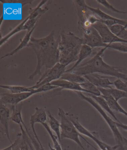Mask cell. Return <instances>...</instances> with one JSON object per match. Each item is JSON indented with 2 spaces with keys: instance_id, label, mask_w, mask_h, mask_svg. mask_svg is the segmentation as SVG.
Segmentation results:
<instances>
[{
  "instance_id": "cell-1",
  "label": "cell",
  "mask_w": 127,
  "mask_h": 150,
  "mask_svg": "<svg viewBox=\"0 0 127 150\" xmlns=\"http://www.w3.org/2000/svg\"><path fill=\"white\" fill-rule=\"evenodd\" d=\"M28 47L31 48L36 54L37 64L33 73L28 79L33 80L37 76H42V70L52 68L59 63L58 41L55 38V32L52 31L47 36L42 38L31 37Z\"/></svg>"
},
{
  "instance_id": "cell-2",
  "label": "cell",
  "mask_w": 127,
  "mask_h": 150,
  "mask_svg": "<svg viewBox=\"0 0 127 150\" xmlns=\"http://www.w3.org/2000/svg\"><path fill=\"white\" fill-rule=\"evenodd\" d=\"M107 47L102 48L89 60L81 64L72 72L82 76L99 74L127 81V71L121 67L110 65L103 60V54Z\"/></svg>"
},
{
  "instance_id": "cell-3",
  "label": "cell",
  "mask_w": 127,
  "mask_h": 150,
  "mask_svg": "<svg viewBox=\"0 0 127 150\" xmlns=\"http://www.w3.org/2000/svg\"><path fill=\"white\" fill-rule=\"evenodd\" d=\"M83 44V38L71 32L63 31L58 41L59 63L66 67L77 61Z\"/></svg>"
},
{
  "instance_id": "cell-4",
  "label": "cell",
  "mask_w": 127,
  "mask_h": 150,
  "mask_svg": "<svg viewBox=\"0 0 127 150\" xmlns=\"http://www.w3.org/2000/svg\"><path fill=\"white\" fill-rule=\"evenodd\" d=\"M58 116L60 118L61 137L62 140L64 139H70L71 140L73 141L81 148L85 150V147L80 140V137L89 145L95 149L96 148L84 138L82 134H80V133L78 131L73 123L67 116V112L64 111L63 109L61 108H59L58 109Z\"/></svg>"
},
{
  "instance_id": "cell-5",
  "label": "cell",
  "mask_w": 127,
  "mask_h": 150,
  "mask_svg": "<svg viewBox=\"0 0 127 150\" xmlns=\"http://www.w3.org/2000/svg\"><path fill=\"white\" fill-rule=\"evenodd\" d=\"M73 2L78 16V30L81 32L83 33L95 23L100 21L97 15L88 9L85 1H73Z\"/></svg>"
},
{
  "instance_id": "cell-6",
  "label": "cell",
  "mask_w": 127,
  "mask_h": 150,
  "mask_svg": "<svg viewBox=\"0 0 127 150\" xmlns=\"http://www.w3.org/2000/svg\"><path fill=\"white\" fill-rule=\"evenodd\" d=\"M78 94L79 97L81 98L82 100L87 101L90 105H91L96 109V110L99 113L103 118L106 121L108 125L111 129L114 138L115 140L117 145H123V141H124V137L122 135L120 132L119 131L118 127L116 124V121H114L112 118L110 117L107 114H106L104 110L101 108V106L98 104L95 100H93L92 98L90 96H87L84 95L83 92L80 91H75Z\"/></svg>"
},
{
  "instance_id": "cell-7",
  "label": "cell",
  "mask_w": 127,
  "mask_h": 150,
  "mask_svg": "<svg viewBox=\"0 0 127 150\" xmlns=\"http://www.w3.org/2000/svg\"><path fill=\"white\" fill-rule=\"evenodd\" d=\"M65 66L58 63L52 68L45 71L35 85L31 86L33 89L39 88L43 85L59 80L66 72Z\"/></svg>"
},
{
  "instance_id": "cell-8",
  "label": "cell",
  "mask_w": 127,
  "mask_h": 150,
  "mask_svg": "<svg viewBox=\"0 0 127 150\" xmlns=\"http://www.w3.org/2000/svg\"><path fill=\"white\" fill-rule=\"evenodd\" d=\"M96 29L101 36L103 42L106 44H112L114 43H122L127 44V40L121 39L113 34L110 28L106 25L101 22H97L92 25Z\"/></svg>"
},
{
  "instance_id": "cell-9",
  "label": "cell",
  "mask_w": 127,
  "mask_h": 150,
  "mask_svg": "<svg viewBox=\"0 0 127 150\" xmlns=\"http://www.w3.org/2000/svg\"><path fill=\"white\" fill-rule=\"evenodd\" d=\"M83 44L89 46L92 48L106 47L107 45L103 42L99 33L93 26L83 31Z\"/></svg>"
},
{
  "instance_id": "cell-10",
  "label": "cell",
  "mask_w": 127,
  "mask_h": 150,
  "mask_svg": "<svg viewBox=\"0 0 127 150\" xmlns=\"http://www.w3.org/2000/svg\"><path fill=\"white\" fill-rule=\"evenodd\" d=\"M39 93L37 88L34 91L20 93H3L1 95V103L4 105L10 104L16 105L22 101L28 99L34 94Z\"/></svg>"
},
{
  "instance_id": "cell-11",
  "label": "cell",
  "mask_w": 127,
  "mask_h": 150,
  "mask_svg": "<svg viewBox=\"0 0 127 150\" xmlns=\"http://www.w3.org/2000/svg\"><path fill=\"white\" fill-rule=\"evenodd\" d=\"M67 115L68 117L70 119L72 122L73 123L75 127H76L78 132H80V134L86 136V137L90 138L92 139L94 142L96 143V144L98 146L100 149L103 150H107L106 149V143L104 142H102L97 138L90 131L87 130L82 125L80 121L78 120V118L75 116L74 115L72 114H70L68 113H67Z\"/></svg>"
},
{
  "instance_id": "cell-12",
  "label": "cell",
  "mask_w": 127,
  "mask_h": 150,
  "mask_svg": "<svg viewBox=\"0 0 127 150\" xmlns=\"http://www.w3.org/2000/svg\"><path fill=\"white\" fill-rule=\"evenodd\" d=\"M47 113L45 109L36 107L35 112L34 114L31 115L30 118V124L33 134L42 148H44V147L43 146L42 144L40 142L39 137L36 133L35 129V125L36 123L42 124L43 123H45L46 121L47 120Z\"/></svg>"
},
{
  "instance_id": "cell-13",
  "label": "cell",
  "mask_w": 127,
  "mask_h": 150,
  "mask_svg": "<svg viewBox=\"0 0 127 150\" xmlns=\"http://www.w3.org/2000/svg\"><path fill=\"white\" fill-rule=\"evenodd\" d=\"M84 77L86 80L88 81L97 88H110L112 87V85H114V82L110 81L109 79L112 77L102 76L99 74H92L85 75Z\"/></svg>"
},
{
  "instance_id": "cell-14",
  "label": "cell",
  "mask_w": 127,
  "mask_h": 150,
  "mask_svg": "<svg viewBox=\"0 0 127 150\" xmlns=\"http://www.w3.org/2000/svg\"><path fill=\"white\" fill-rule=\"evenodd\" d=\"M10 110L7 105H4L2 103H1L0 105V122L1 124L3 127L4 131L5 132L6 135L7 136L8 140L11 144V140L10 138V133H9V129H8V121L9 119L11 118L10 116Z\"/></svg>"
},
{
  "instance_id": "cell-15",
  "label": "cell",
  "mask_w": 127,
  "mask_h": 150,
  "mask_svg": "<svg viewBox=\"0 0 127 150\" xmlns=\"http://www.w3.org/2000/svg\"><path fill=\"white\" fill-rule=\"evenodd\" d=\"M51 84L58 88H60L61 89L71 90L73 91H80V92H85L87 91L82 88L79 83H75L73 82H69L66 80L59 79L56 80L51 83Z\"/></svg>"
},
{
  "instance_id": "cell-16",
  "label": "cell",
  "mask_w": 127,
  "mask_h": 150,
  "mask_svg": "<svg viewBox=\"0 0 127 150\" xmlns=\"http://www.w3.org/2000/svg\"><path fill=\"white\" fill-rule=\"evenodd\" d=\"M92 53V48L90 47L89 46L85 45V44H83L82 46L80 51V53L78 55V60L75 63L74 65L69 69L67 71H66V72H71L76 68L77 67H78V66L81 64L83 61L85 59H86L87 58H88L89 56L91 55V54Z\"/></svg>"
},
{
  "instance_id": "cell-17",
  "label": "cell",
  "mask_w": 127,
  "mask_h": 150,
  "mask_svg": "<svg viewBox=\"0 0 127 150\" xmlns=\"http://www.w3.org/2000/svg\"><path fill=\"white\" fill-rule=\"evenodd\" d=\"M35 28H33L32 30H30V31H27V33H26V34L25 35V36H24V38H23V39H20V42L19 45L16 49H14L13 50L8 53H7V54H5L3 56H2L1 57V59H3L6 57H10V56L13 55L14 54L18 52L21 49H23V48L28 47V44H29V43L30 41V39H31V37H32L31 35L32 34L33 32L34 31V29Z\"/></svg>"
},
{
  "instance_id": "cell-18",
  "label": "cell",
  "mask_w": 127,
  "mask_h": 150,
  "mask_svg": "<svg viewBox=\"0 0 127 150\" xmlns=\"http://www.w3.org/2000/svg\"><path fill=\"white\" fill-rule=\"evenodd\" d=\"M88 95H88L89 96L92 98L93 100H95L97 102L98 104L101 106V108L103 109H104V110L107 111L109 114H110L111 116H112V117L114 118V120L116 121V122L121 123L120 120L116 117L113 111L111 109V108H110L108 103L107 102L104 98H103L102 96H95L90 95V94H88Z\"/></svg>"
},
{
  "instance_id": "cell-19",
  "label": "cell",
  "mask_w": 127,
  "mask_h": 150,
  "mask_svg": "<svg viewBox=\"0 0 127 150\" xmlns=\"http://www.w3.org/2000/svg\"><path fill=\"white\" fill-rule=\"evenodd\" d=\"M48 116V122H49V127L51 130L54 131L56 134L59 142L62 144V139L61 137V123L53 115L50 111H47Z\"/></svg>"
},
{
  "instance_id": "cell-20",
  "label": "cell",
  "mask_w": 127,
  "mask_h": 150,
  "mask_svg": "<svg viewBox=\"0 0 127 150\" xmlns=\"http://www.w3.org/2000/svg\"><path fill=\"white\" fill-rule=\"evenodd\" d=\"M22 106L23 105L20 103L16 105H12V112L11 116V120L20 126L25 124L21 114Z\"/></svg>"
},
{
  "instance_id": "cell-21",
  "label": "cell",
  "mask_w": 127,
  "mask_h": 150,
  "mask_svg": "<svg viewBox=\"0 0 127 150\" xmlns=\"http://www.w3.org/2000/svg\"><path fill=\"white\" fill-rule=\"evenodd\" d=\"M60 79L62 80H66L69 82L79 83V84L83 83L87 81L84 76L77 75L76 74L73 73V72H65V73L62 75Z\"/></svg>"
},
{
  "instance_id": "cell-22",
  "label": "cell",
  "mask_w": 127,
  "mask_h": 150,
  "mask_svg": "<svg viewBox=\"0 0 127 150\" xmlns=\"http://www.w3.org/2000/svg\"><path fill=\"white\" fill-rule=\"evenodd\" d=\"M87 8L90 11L93 12L95 15H97V16H98V18L101 20H113V21H120V22H122V23H125L127 22L125 20H121L119 18H116L115 17L111 16L110 15H109L107 13H105L104 11H101L100 9L99 8H93L92 7H90L87 5Z\"/></svg>"
},
{
  "instance_id": "cell-23",
  "label": "cell",
  "mask_w": 127,
  "mask_h": 150,
  "mask_svg": "<svg viewBox=\"0 0 127 150\" xmlns=\"http://www.w3.org/2000/svg\"><path fill=\"white\" fill-rule=\"evenodd\" d=\"M1 88L9 90L11 93H20L34 91L35 89L32 88L31 86H10V85H1Z\"/></svg>"
},
{
  "instance_id": "cell-24",
  "label": "cell",
  "mask_w": 127,
  "mask_h": 150,
  "mask_svg": "<svg viewBox=\"0 0 127 150\" xmlns=\"http://www.w3.org/2000/svg\"><path fill=\"white\" fill-rule=\"evenodd\" d=\"M30 18L29 16H28L26 17V18L24 20V21L21 22V23H20V24L17 25L16 28L13 29V30H12L9 33L7 34L5 37H4L3 38H2L1 39V43H0V46L2 47V45L4 44H5V43L6 42L8 39H10V38H11V36L14 35L15 34H16L17 33H19L20 31H23V26L25 25V23H26L27 21Z\"/></svg>"
},
{
  "instance_id": "cell-25",
  "label": "cell",
  "mask_w": 127,
  "mask_h": 150,
  "mask_svg": "<svg viewBox=\"0 0 127 150\" xmlns=\"http://www.w3.org/2000/svg\"><path fill=\"white\" fill-rule=\"evenodd\" d=\"M112 33L121 39L127 41V29L123 25L117 24L109 28Z\"/></svg>"
},
{
  "instance_id": "cell-26",
  "label": "cell",
  "mask_w": 127,
  "mask_h": 150,
  "mask_svg": "<svg viewBox=\"0 0 127 150\" xmlns=\"http://www.w3.org/2000/svg\"><path fill=\"white\" fill-rule=\"evenodd\" d=\"M80 85L83 89L86 90L87 93H88V94L94 95L95 96H101V93L97 87L93 85V83L89 82L87 80L85 83L80 84Z\"/></svg>"
},
{
  "instance_id": "cell-27",
  "label": "cell",
  "mask_w": 127,
  "mask_h": 150,
  "mask_svg": "<svg viewBox=\"0 0 127 150\" xmlns=\"http://www.w3.org/2000/svg\"><path fill=\"white\" fill-rule=\"evenodd\" d=\"M104 98L109 105L110 108L113 111H115L117 112L122 113L124 112L125 109L119 105L118 101H116L111 96H102Z\"/></svg>"
},
{
  "instance_id": "cell-28",
  "label": "cell",
  "mask_w": 127,
  "mask_h": 150,
  "mask_svg": "<svg viewBox=\"0 0 127 150\" xmlns=\"http://www.w3.org/2000/svg\"><path fill=\"white\" fill-rule=\"evenodd\" d=\"M43 126L45 128V129L47 131L49 136H50L51 138L52 139L54 145V148L56 150H64L62 148V146L61 145L60 143L59 142L57 136H56L53 133L52 130L50 129L49 126L48 125L47 123H43L42 124Z\"/></svg>"
},
{
  "instance_id": "cell-29",
  "label": "cell",
  "mask_w": 127,
  "mask_h": 150,
  "mask_svg": "<svg viewBox=\"0 0 127 150\" xmlns=\"http://www.w3.org/2000/svg\"><path fill=\"white\" fill-rule=\"evenodd\" d=\"M109 91L111 96L114 98L116 101H118L122 98H127V93L116 88H109Z\"/></svg>"
},
{
  "instance_id": "cell-30",
  "label": "cell",
  "mask_w": 127,
  "mask_h": 150,
  "mask_svg": "<svg viewBox=\"0 0 127 150\" xmlns=\"http://www.w3.org/2000/svg\"><path fill=\"white\" fill-rule=\"evenodd\" d=\"M98 3L100 4V5H102L103 6L105 7L108 10H110L111 11H113L116 13H120V14H125L127 13V11H120L115 8V7H113L112 5H111L106 0H97L96 1Z\"/></svg>"
},
{
  "instance_id": "cell-31",
  "label": "cell",
  "mask_w": 127,
  "mask_h": 150,
  "mask_svg": "<svg viewBox=\"0 0 127 150\" xmlns=\"http://www.w3.org/2000/svg\"><path fill=\"white\" fill-rule=\"evenodd\" d=\"M107 48L116 50L121 52L127 53V45L122 43H114L107 44L106 46Z\"/></svg>"
},
{
  "instance_id": "cell-32",
  "label": "cell",
  "mask_w": 127,
  "mask_h": 150,
  "mask_svg": "<svg viewBox=\"0 0 127 150\" xmlns=\"http://www.w3.org/2000/svg\"><path fill=\"white\" fill-rule=\"evenodd\" d=\"M114 86L118 90L127 93V81H125L120 79H117L114 82Z\"/></svg>"
},
{
  "instance_id": "cell-33",
  "label": "cell",
  "mask_w": 127,
  "mask_h": 150,
  "mask_svg": "<svg viewBox=\"0 0 127 150\" xmlns=\"http://www.w3.org/2000/svg\"><path fill=\"white\" fill-rule=\"evenodd\" d=\"M20 139H21V134L18 135L17 139L15 140V142L13 143L12 150H21L20 145Z\"/></svg>"
},
{
  "instance_id": "cell-34",
  "label": "cell",
  "mask_w": 127,
  "mask_h": 150,
  "mask_svg": "<svg viewBox=\"0 0 127 150\" xmlns=\"http://www.w3.org/2000/svg\"><path fill=\"white\" fill-rule=\"evenodd\" d=\"M2 2H7V3H20L22 4L23 5H27V4H32L33 1H2Z\"/></svg>"
},
{
  "instance_id": "cell-35",
  "label": "cell",
  "mask_w": 127,
  "mask_h": 150,
  "mask_svg": "<svg viewBox=\"0 0 127 150\" xmlns=\"http://www.w3.org/2000/svg\"><path fill=\"white\" fill-rule=\"evenodd\" d=\"M116 124H117L118 127L121 128L124 130L127 131V125H126V124H123L122 122L119 123L117 122H116Z\"/></svg>"
},
{
  "instance_id": "cell-36",
  "label": "cell",
  "mask_w": 127,
  "mask_h": 150,
  "mask_svg": "<svg viewBox=\"0 0 127 150\" xmlns=\"http://www.w3.org/2000/svg\"><path fill=\"white\" fill-rule=\"evenodd\" d=\"M106 149L107 150H116V146H111L108 145L107 144H106Z\"/></svg>"
},
{
  "instance_id": "cell-37",
  "label": "cell",
  "mask_w": 127,
  "mask_h": 150,
  "mask_svg": "<svg viewBox=\"0 0 127 150\" xmlns=\"http://www.w3.org/2000/svg\"><path fill=\"white\" fill-rule=\"evenodd\" d=\"M123 145L125 148L126 150H127V139L124 137V141H123Z\"/></svg>"
},
{
  "instance_id": "cell-38",
  "label": "cell",
  "mask_w": 127,
  "mask_h": 150,
  "mask_svg": "<svg viewBox=\"0 0 127 150\" xmlns=\"http://www.w3.org/2000/svg\"><path fill=\"white\" fill-rule=\"evenodd\" d=\"M12 149H13V143L11 144V145L9 146L7 148L4 149H2L1 150H12Z\"/></svg>"
},
{
  "instance_id": "cell-39",
  "label": "cell",
  "mask_w": 127,
  "mask_h": 150,
  "mask_svg": "<svg viewBox=\"0 0 127 150\" xmlns=\"http://www.w3.org/2000/svg\"><path fill=\"white\" fill-rule=\"evenodd\" d=\"M48 145H49V148H50V150H56L55 149L53 148L52 147V146H51V144L50 143L48 144Z\"/></svg>"
},
{
  "instance_id": "cell-40",
  "label": "cell",
  "mask_w": 127,
  "mask_h": 150,
  "mask_svg": "<svg viewBox=\"0 0 127 150\" xmlns=\"http://www.w3.org/2000/svg\"><path fill=\"white\" fill-rule=\"evenodd\" d=\"M95 150H102V149H100V150H99V149H96V148L95 149Z\"/></svg>"
},
{
  "instance_id": "cell-41",
  "label": "cell",
  "mask_w": 127,
  "mask_h": 150,
  "mask_svg": "<svg viewBox=\"0 0 127 150\" xmlns=\"http://www.w3.org/2000/svg\"><path fill=\"white\" fill-rule=\"evenodd\" d=\"M125 27L126 28H127V25H126V26H125Z\"/></svg>"
}]
</instances>
